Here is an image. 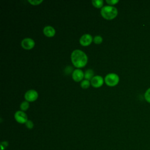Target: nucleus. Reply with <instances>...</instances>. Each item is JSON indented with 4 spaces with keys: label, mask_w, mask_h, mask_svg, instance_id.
Here are the masks:
<instances>
[{
    "label": "nucleus",
    "mask_w": 150,
    "mask_h": 150,
    "mask_svg": "<svg viewBox=\"0 0 150 150\" xmlns=\"http://www.w3.org/2000/svg\"><path fill=\"white\" fill-rule=\"evenodd\" d=\"M87 54L80 49L74 50L71 53V60L73 64L77 67L81 68L84 67L87 63Z\"/></svg>",
    "instance_id": "obj_1"
},
{
    "label": "nucleus",
    "mask_w": 150,
    "mask_h": 150,
    "mask_svg": "<svg viewBox=\"0 0 150 150\" xmlns=\"http://www.w3.org/2000/svg\"><path fill=\"white\" fill-rule=\"evenodd\" d=\"M100 13L101 16L104 19L107 20H111L117 16L118 10L115 6L105 5L101 9Z\"/></svg>",
    "instance_id": "obj_2"
},
{
    "label": "nucleus",
    "mask_w": 150,
    "mask_h": 150,
    "mask_svg": "<svg viewBox=\"0 0 150 150\" xmlns=\"http://www.w3.org/2000/svg\"><path fill=\"white\" fill-rule=\"evenodd\" d=\"M120 81L118 75L114 73H110L107 74L104 77V81L105 84L110 87L116 86Z\"/></svg>",
    "instance_id": "obj_3"
},
{
    "label": "nucleus",
    "mask_w": 150,
    "mask_h": 150,
    "mask_svg": "<svg viewBox=\"0 0 150 150\" xmlns=\"http://www.w3.org/2000/svg\"><path fill=\"white\" fill-rule=\"evenodd\" d=\"M14 118L15 120L20 124H25L28 120V116L25 112L23 111H17L14 114Z\"/></svg>",
    "instance_id": "obj_4"
},
{
    "label": "nucleus",
    "mask_w": 150,
    "mask_h": 150,
    "mask_svg": "<svg viewBox=\"0 0 150 150\" xmlns=\"http://www.w3.org/2000/svg\"><path fill=\"white\" fill-rule=\"evenodd\" d=\"M24 97H25L26 101H27L28 102L34 101L38 97V93L35 90L30 89V90H28L25 93V94L24 95Z\"/></svg>",
    "instance_id": "obj_5"
},
{
    "label": "nucleus",
    "mask_w": 150,
    "mask_h": 150,
    "mask_svg": "<svg viewBox=\"0 0 150 150\" xmlns=\"http://www.w3.org/2000/svg\"><path fill=\"white\" fill-rule=\"evenodd\" d=\"M93 40V37L90 34L86 33L83 35L79 39V42L81 45L83 46H87L90 45Z\"/></svg>",
    "instance_id": "obj_6"
},
{
    "label": "nucleus",
    "mask_w": 150,
    "mask_h": 150,
    "mask_svg": "<svg viewBox=\"0 0 150 150\" xmlns=\"http://www.w3.org/2000/svg\"><path fill=\"white\" fill-rule=\"evenodd\" d=\"M35 43L34 40H33L32 38H24L22 41H21V46L22 47L27 50L31 49L33 48L35 46Z\"/></svg>",
    "instance_id": "obj_7"
},
{
    "label": "nucleus",
    "mask_w": 150,
    "mask_h": 150,
    "mask_svg": "<svg viewBox=\"0 0 150 150\" xmlns=\"http://www.w3.org/2000/svg\"><path fill=\"white\" fill-rule=\"evenodd\" d=\"M104 81V79L102 76L99 75H96L93 77V79L91 80L90 83L93 87L97 88V87H101L103 84Z\"/></svg>",
    "instance_id": "obj_8"
},
{
    "label": "nucleus",
    "mask_w": 150,
    "mask_h": 150,
    "mask_svg": "<svg viewBox=\"0 0 150 150\" xmlns=\"http://www.w3.org/2000/svg\"><path fill=\"white\" fill-rule=\"evenodd\" d=\"M84 77V73L80 69H75L72 73V78L75 81H80Z\"/></svg>",
    "instance_id": "obj_9"
},
{
    "label": "nucleus",
    "mask_w": 150,
    "mask_h": 150,
    "mask_svg": "<svg viewBox=\"0 0 150 150\" xmlns=\"http://www.w3.org/2000/svg\"><path fill=\"white\" fill-rule=\"evenodd\" d=\"M43 32L47 37H53L56 33L54 28L52 26H46L43 29Z\"/></svg>",
    "instance_id": "obj_10"
},
{
    "label": "nucleus",
    "mask_w": 150,
    "mask_h": 150,
    "mask_svg": "<svg viewBox=\"0 0 150 150\" xmlns=\"http://www.w3.org/2000/svg\"><path fill=\"white\" fill-rule=\"evenodd\" d=\"M94 72L92 69H87L84 72V78L86 79V80H91L93 79V77L94 76Z\"/></svg>",
    "instance_id": "obj_11"
},
{
    "label": "nucleus",
    "mask_w": 150,
    "mask_h": 150,
    "mask_svg": "<svg viewBox=\"0 0 150 150\" xmlns=\"http://www.w3.org/2000/svg\"><path fill=\"white\" fill-rule=\"evenodd\" d=\"M91 2L93 5L97 8H102L104 6V1L103 0H92Z\"/></svg>",
    "instance_id": "obj_12"
},
{
    "label": "nucleus",
    "mask_w": 150,
    "mask_h": 150,
    "mask_svg": "<svg viewBox=\"0 0 150 150\" xmlns=\"http://www.w3.org/2000/svg\"><path fill=\"white\" fill-rule=\"evenodd\" d=\"M29 107V102L27 101H22L20 105V108L21 110V111H26Z\"/></svg>",
    "instance_id": "obj_13"
},
{
    "label": "nucleus",
    "mask_w": 150,
    "mask_h": 150,
    "mask_svg": "<svg viewBox=\"0 0 150 150\" xmlns=\"http://www.w3.org/2000/svg\"><path fill=\"white\" fill-rule=\"evenodd\" d=\"M91 84V83L89 81V80H83L81 81V83H80V86L84 88V89H86L87 88H88L90 87Z\"/></svg>",
    "instance_id": "obj_14"
},
{
    "label": "nucleus",
    "mask_w": 150,
    "mask_h": 150,
    "mask_svg": "<svg viewBox=\"0 0 150 150\" xmlns=\"http://www.w3.org/2000/svg\"><path fill=\"white\" fill-rule=\"evenodd\" d=\"M93 41L96 44H100L103 42V38L100 35H96L94 36Z\"/></svg>",
    "instance_id": "obj_15"
},
{
    "label": "nucleus",
    "mask_w": 150,
    "mask_h": 150,
    "mask_svg": "<svg viewBox=\"0 0 150 150\" xmlns=\"http://www.w3.org/2000/svg\"><path fill=\"white\" fill-rule=\"evenodd\" d=\"M144 97L147 102L150 103V88H148L145 93Z\"/></svg>",
    "instance_id": "obj_16"
},
{
    "label": "nucleus",
    "mask_w": 150,
    "mask_h": 150,
    "mask_svg": "<svg viewBox=\"0 0 150 150\" xmlns=\"http://www.w3.org/2000/svg\"><path fill=\"white\" fill-rule=\"evenodd\" d=\"M25 125L26 127L28 129H32L33 128V126H34V124H33V122L30 120H28L26 123H25Z\"/></svg>",
    "instance_id": "obj_17"
},
{
    "label": "nucleus",
    "mask_w": 150,
    "mask_h": 150,
    "mask_svg": "<svg viewBox=\"0 0 150 150\" xmlns=\"http://www.w3.org/2000/svg\"><path fill=\"white\" fill-rule=\"evenodd\" d=\"M31 5H38L43 2V0H28V1Z\"/></svg>",
    "instance_id": "obj_18"
},
{
    "label": "nucleus",
    "mask_w": 150,
    "mask_h": 150,
    "mask_svg": "<svg viewBox=\"0 0 150 150\" xmlns=\"http://www.w3.org/2000/svg\"><path fill=\"white\" fill-rule=\"evenodd\" d=\"M8 146V142L4 141L1 142V150H4Z\"/></svg>",
    "instance_id": "obj_19"
},
{
    "label": "nucleus",
    "mask_w": 150,
    "mask_h": 150,
    "mask_svg": "<svg viewBox=\"0 0 150 150\" xmlns=\"http://www.w3.org/2000/svg\"><path fill=\"white\" fill-rule=\"evenodd\" d=\"M119 2L118 0H106V2L108 4L112 6V5H115V4L118 3Z\"/></svg>",
    "instance_id": "obj_20"
},
{
    "label": "nucleus",
    "mask_w": 150,
    "mask_h": 150,
    "mask_svg": "<svg viewBox=\"0 0 150 150\" xmlns=\"http://www.w3.org/2000/svg\"><path fill=\"white\" fill-rule=\"evenodd\" d=\"M69 69V68H68V66L66 67V69H65V73H66V74H69L70 73H71V72L72 71V70H73V68H72L71 67H70H70H69V69Z\"/></svg>",
    "instance_id": "obj_21"
}]
</instances>
